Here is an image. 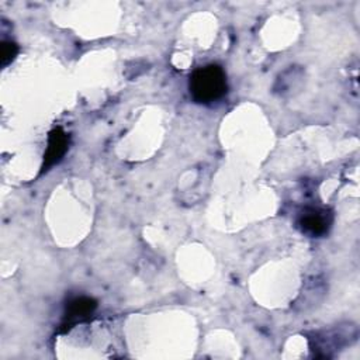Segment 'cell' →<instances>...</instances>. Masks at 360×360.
I'll return each mask as SVG.
<instances>
[{
  "mask_svg": "<svg viewBox=\"0 0 360 360\" xmlns=\"http://www.w3.org/2000/svg\"><path fill=\"white\" fill-rule=\"evenodd\" d=\"M96 307H97L96 300L90 297H77L66 305L65 316L68 322L82 321V319H86L90 314H93Z\"/></svg>",
  "mask_w": 360,
  "mask_h": 360,
  "instance_id": "277c9868",
  "label": "cell"
},
{
  "mask_svg": "<svg viewBox=\"0 0 360 360\" xmlns=\"http://www.w3.org/2000/svg\"><path fill=\"white\" fill-rule=\"evenodd\" d=\"M69 148V135L59 127L53 128L48 135V145L44 153L41 173L48 172L52 166L59 163Z\"/></svg>",
  "mask_w": 360,
  "mask_h": 360,
  "instance_id": "7a4b0ae2",
  "label": "cell"
},
{
  "mask_svg": "<svg viewBox=\"0 0 360 360\" xmlns=\"http://www.w3.org/2000/svg\"><path fill=\"white\" fill-rule=\"evenodd\" d=\"M330 222L332 215L326 210L321 208H308L298 218V225L301 231L309 236H321L326 233Z\"/></svg>",
  "mask_w": 360,
  "mask_h": 360,
  "instance_id": "3957f363",
  "label": "cell"
},
{
  "mask_svg": "<svg viewBox=\"0 0 360 360\" xmlns=\"http://www.w3.org/2000/svg\"><path fill=\"white\" fill-rule=\"evenodd\" d=\"M17 52L18 46L14 42L4 41L1 44V66H7L8 63H11L17 56Z\"/></svg>",
  "mask_w": 360,
  "mask_h": 360,
  "instance_id": "5b68a950",
  "label": "cell"
},
{
  "mask_svg": "<svg viewBox=\"0 0 360 360\" xmlns=\"http://www.w3.org/2000/svg\"><path fill=\"white\" fill-rule=\"evenodd\" d=\"M188 87L197 103L208 104L219 100L226 93V75L221 66L207 65L193 72Z\"/></svg>",
  "mask_w": 360,
  "mask_h": 360,
  "instance_id": "6da1fadb",
  "label": "cell"
}]
</instances>
